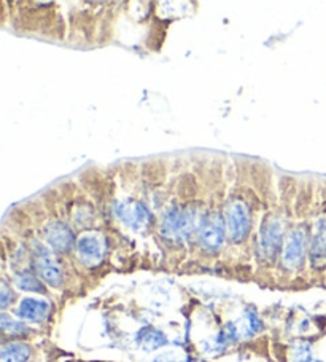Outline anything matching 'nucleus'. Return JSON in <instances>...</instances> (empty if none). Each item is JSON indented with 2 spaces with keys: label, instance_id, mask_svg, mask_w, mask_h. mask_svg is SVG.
Segmentation results:
<instances>
[{
  "label": "nucleus",
  "instance_id": "nucleus-9",
  "mask_svg": "<svg viewBox=\"0 0 326 362\" xmlns=\"http://www.w3.org/2000/svg\"><path fill=\"white\" fill-rule=\"evenodd\" d=\"M309 255L313 267L326 265V217H320L313 228Z\"/></svg>",
  "mask_w": 326,
  "mask_h": 362
},
{
  "label": "nucleus",
  "instance_id": "nucleus-2",
  "mask_svg": "<svg viewBox=\"0 0 326 362\" xmlns=\"http://www.w3.org/2000/svg\"><path fill=\"white\" fill-rule=\"evenodd\" d=\"M224 222L229 238L234 243H241L252 232L253 214L250 204L242 197L231 198L224 208Z\"/></svg>",
  "mask_w": 326,
  "mask_h": 362
},
{
  "label": "nucleus",
  "instance_id": "nucleus-16",
  "mask_svg": "<svg viewBox=\"0 0 326 362\" xmlns=\"http://www.w3.org/2000/svg\"><path fill=\"white\" fill-rule=\"evenodd\" d=\"M11 297H13V294H10L8 286L4 283V284H2V308H4V310L8 307V303H10V300H11Z\"/></svg>",
  "mask_w": 326,
  "mask_h": 362
},
{
  "label": "nucleus",
  "instance_id": "nucleus-7",
  "mask_svg": "<svg viewBox=\"0 0 326 362\" xmlns=\"http://www.w3.org/2000/svg\"><path fill=\"white\" fill-rule=\"evenodd\" d=\"M282 245H284V223L279 217H275L272 221H267L261 228L260 249L265 257L272 259L282 251Z\"/></svg>",
  "mask_w": 326,
  "mask_h": 362
},
{
  "label": "nucleus",
  "instance_id": "nucleus-14",
  "mask_svg": "<svg viewBox=\"0 0 326 362\" xmlns=\"http://www.w3.org/2000/svg\"><path fill=\"white\" fill-rule=\"evenodd\" d=\"M140 340H142V345L145 346L147 349H156V348H159L166 343L164 335L156 332V330H152V329L143 330Z\"/></svg>",
  "mask_w": 326,
  "mask_h": 362
},
{
  "label": "nucleus",
  "instance_id": "nucleus-8",
  "mask_svg": "<svg viewBox=\"0 0 326 362\" xmlns=\"http://www.w3.org/2000/svg\"><path fill=\"white\" fill-rule=\"evenodd\" d=\"M77 254L80 260L86 265H97L104 257V240L96 233H86L77 240Z\"/></svg>",
  "mask_w": 326,
  "mask_h": 362
},
{
  "label": "nucleus",
  "instance_id": "nucleus-1",
  "mask_svg": "<svg viewBox=\"0 0 326 362\" xmlns=\"http://www.w3.org/2000/svg\"><path fill=\"white\" fill-rule=\"evenodd\" d=\"M196 227V212L191 206L172 204L166 209L161 222V233L171 241H185Z\"/></svg>",
  "mask_w": 326,
  "mask_h": 362
},
{
  "label": "nucleus",
  "instance_id": "nucleus-5",
  "mask_svg": "<svg viewBox=\"0 0 326 362\" xmlns=\"http://www.w3.org/2000/svg\"><path fill=\"white\" fill-rule=\"evenodd\" d=\"M34 265L37 274L45 281L47 284L58 287L62 281V272L59 262L56 260L54 254L48 246L39 245L34 246Z\"/></svg>",
  "mask_w": 326,
  "mask_h": 362
},
{
  "label": "nucleus",
  "instance_id": "nucleus-6",
  "mask_svg": "<svg viewBox=\"0 0 326 362\" xmlns=\"http://www.w3.org/2000/svg\"><path fill=\"white\" fill-rule=\"evenodd\" d=\"M45 240L48 247L54 252H68L77 245L72 228L62 221H52L45 227Z\"/></svg>",
  "mask_w": 326,
  "mask_h": 362
},
{
  "label": "nucleus",
  "instance_id": "nucleus-15",
  "mask_svg": "<svg viewBox=\"0 0 326 362\" xmlns=\"http://www.w3.org/2000/svg\"><path fill=\"white\" fill-rule=\"evenodd\" d=\"M2 329L4 332H13V334H20V332H24V330H28L21 322L10 320L7 315L2 316Z\"/></svg>",
  "mask_w": 326,
  "mask_h": 362
},
{
  "label": "nucleus",
  "instance_id": "nucleus-10",
  "mask_svg": "<svg viewBox=\"0 0 326 362\" xmlns=\"http://www.w3.org/2000/svg\"><path fill=\"white\" fill-rule=\"evenodd\" d=\"M48 302L37 300V298H24L18 307V316L30 322H42L48 316Z\"/></svg>",
  "mask_w": 326,
  "mask_h": 362
},
{
  "label": "nucleus",
  "instance_id": "nucleus-12",
  "mask_svg": "<svg viewBox=\"0 0 326 362\" xmlns=\"http://www.w3.org/2000/svg\"><path fill=\"white\" fill-rule=\"evenodd\" d=\"M2 362H26L30 358V348L24 343H10L2 348Z\"/></svg>",
  "mask_w": 326,
  "mask_h": 362
},
{
  "label": "nucleus",
  "instance_id": "nucleus-3",
  "mask_svg": "<svg viewBox=\"0 0 326 362\" xmlns=\"http://www.w3.org/2000/svg\"><path fill=\"white\" fill-rule=\"evenodd\" d=\"M227 222L220 212L207 214L198 226V240L207 252H218L227 240Z\"/></svg>",
  "mask_w": 326,
  "mask_h": 362
},
{
  "label": "nucleus",
  "instance_id": "nucleus-11",
  "mask_svg": "<svg viewBox=\"0 0 326 362\" xmlns=\"http://www.w3.org/2000/svg\"><path fill=\"white\" fill-rule=\"evenodd\" d=\"M120 216L131 227H143L150 221L148 209L139 202L123 204L120 208Z\"/></svg>",
  "mask_w": 326,
  "mask_h": 362
},
{
  "label": "nucleus",
  "instance_id": "nucleus-13",
  "mask_svg": "<svg viewBox=\"0 0 326 362\" xmlns=\"http://www.w3.org/2000/svg\"><path fill=\"white\" fill-rule=\"evenodd\" d=\"M15 284L18 289L26 291V292H45L42 281L35 276L34 273L21 272L15 276Z\"/></svg>",
  "mask_w": 326,
  "mask_h": 362
},
{
  "label": "nucleus",
  "instance_id": "nucleus-4",
  "mask_svg": "<svg viewBox=\"0 0 326 362\" xmlns=\"http://www.w3.org/2000/svg\"><path fill=\"white\" fill-rule=\"evenodd\" d=\"M307 230L304 227H294L285 236L284 246H282V264L290 270L301 267L307 252Z\"/></svg>",
  "mask_w": 326,
  "mask_h": 362
}]
</instances>
